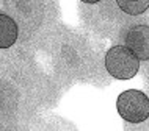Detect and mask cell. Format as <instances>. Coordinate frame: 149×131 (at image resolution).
Returning <instances> with one entry per match:
<instances>
[{"mask_svg":"<svg viewBox=\"0 0 149 131\" xmlns=\"http://www.w3.org/2000/svg\"><path fill=\"white\" fill-rule=\"evenodd\" d=\"M105 67L113 78L129 80L138 72L140 59L127 45H115L105 55Z\"/></svg>","mask_w":149,"mask_h":131,"instance_id":"6da1fadb","label":"cell"},{"mask_svg":"<svg viewBox=\"0 0 149 131\" xmlns=\"http://www.w3.org/2000/svg\"><path fill=\"white\" fill-rule=\"evenodd\" d=\"M119 116L129 123H140L149 119V98L136 89H129L119 94L116 100Z\"/></svg>","mask_w":149,"mask_h":131,"instance_id":"7a4b0ae2","label":"cell"},{"mask_svg":"<svg viewBox=\"0 0 149 131\" xmlns=\"http://www.w3.org/2000/svg\"><path fill=\"white\" fill-rule=\"evenodd\" d=\"M126 45L138 56L140 61H149V27H132L126 34Z\"/></svg>","mask_w":149,"mask_h":131,"instance_id":"3957f363","label":"cell"},{"mask_svg":"<svg viewBox=\"0 0 149 131\" xmlns=\"http://www.w3.org/2000/svg\"><path fill=\"white\" fill-rule=\"evenodd\" d=\"M17 39V25L10 16L0 14V49H8Z\"/></svg>","mask_w":149,"mask_h":131,"instance_id":"277c9868","label":"cell"},{"mask_svg":"<svg viewBox=\"0 0 149 131\" xmlns=\"http://www.w3.org/2000/svg\"><path fill=\"white\" fill-rule=\"evenodd\" d=\"M116 3L124 13L130 16H138L149 8V0H116Z\"/></svg>","mask_w":149,"mask_h":131,"instance_id":"5b68a950","label":"cell"},{"mask_svg":"<svg viewBox=\"0 0 149 131\" xmlns=\"http://www.w3.org/2000/svg\"><path fill=\"white\" fill-rule=\"evenodd\" d=\"M82 2H85V3H97V2H100V0H82Z\"/></svg>","mask_w":149,"mask_h":131,"instance_id":"8992f818","label":"cell"}]
</instances>
